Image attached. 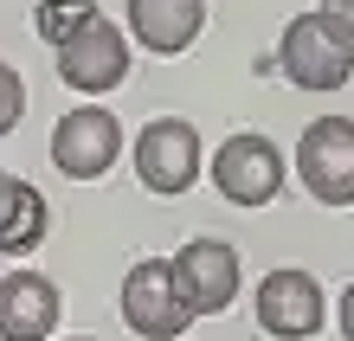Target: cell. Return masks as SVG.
Masks as SVG:
<instances>
[{
    "mask_svg": "<svg viewBox=\"0 0 354 341\" xmlns=\"http://www.w3.org/2000/svg\"><path fill=\"white\" fill-rule=\"evenodd\" d=\"M277 65H283V77L297 84V91H342L348 71H354V39L328 13H297L283 26Z\"/></svg>",
    "mask_w": 354,
    "mask_h": 341,
    "instance_id": "cell-1",
    "label": "cell"
},
{
    "mask_svg": "<svg viewBox=\"0 0 354 341\" xmlns=\"http://www.w3.org/2000/svg\"><path fill=\"white\" fill-rule=\"evenodd\" d=\"M168 277H174V296H180L187 322L219 315V309H232V296H239V251L225 239H194V245H180L168 258Z\"/></svg>",
    "mask_w": 354,
    "mask_h": 341,
    "instance_id": "cell-2",
    "label": "cell"
},
{
    "mask_svg": "<svg viewBox=\"0 0 354 341\" xmlns=\"http://www.w3.org/2000/svg\"><path fill=\"white\" fill-rule=\"evenodd\" d=\"M297 181L322 206H354V122L316 116L297 142Z\"/></svg>",
    "mask_w": 354,
    "mask_h": 341,
    "instance_id": "cell-3",
    "label": "cell"
},
{
    "mask_svg": "<svg viewBox=\"0 0 354 341\" xmlns=\"http://www.w3.org/2000/svg\"><path fill=\"white\" fill-rule=\"evenodd\" d=\"M116 155H122V122L103 110V103H77V110L58 116V129H52V167L65 181L110 174Z\"/></svg>",
    "mask_w": 354,
    "mask_h": 341,
    "instance_id": "cell-4",
    "label": "cell"
},
{
    "mask_svg": "<svg viewBox=\"0 0 354 341\" xmlns=\"http://www.w3.org/2000/svg\"><path fill=\"white\" fill-rule=\"evenodd\" d=\"M136 181L149 194H187L200 181V136L180 116H155L136 136Z\"/></svg>",
    "mask_w": 354,
    "mask_h": 341,
    "instance_id": "cell-5",
    "label": "cell"
},
{
    "mask_svg": "<svg viewBox=\"0 0 354 341\" xmlns=\"http://www.w3.org/2000/svg\"><path fill=\"white\" fill-rule=\"evenodd\" d=\"M328 322V296L309 270H270L258 284V329L277 341H309Z\"/></svg>",
    "mask_w": 354,
    "mask_h": 341,
    "instance_id": "cell-6",
    "label": "cell"
},
{
    "mask_svg": "<svg viewBox=\"0 0 354 341\" xmlns=\"http://www.w3.org/2000/svg\"><path fill=\"white\" fill-rule=\"evenodd\" d=\"M213 187L232 206H264V200H277V187H283V155H277V142L270 136H232L213 155Z\"/></svg>",
    "mask_w": 354,
    "mask_h": 341,
    "instance_id": "cell-7",
    "label": "cell"
},
{
    "mask_svg": "<svg viewBox=\"0 0 354 341\" xmlns=\"http://www.w3.org/2000/svg\"><path fill=\"white\" fill-rule=\"evenodd\" d=\"M122 322H129L142 341H180L187 335V309L174 296L168 258H142L129 277H122Z\"/></svg>",
    "mask_w": 354,
    "mask_h": 341,
    "instance_id": "cell-8",
    "label": "cell"
},
{
    "mask_svg": "<svg viewBox=\"0 0 354 341\" xmlns=\"http://www.w3.org/2000/svg\"><path fill=\"white\" fill-rule=\"evenodd\" d=\"M58 77H65V91H116L122 77H129V39H122L110 19H91L77 39L58 46Z\"/></svg>",
    "mask_w": 354,
    "mask_h": 341,
    "instance_id": "cell-9",
    "label": "cell"
},
{
    "mask_svg": "<svg viewBox=\"0 0 354 341\" xmlns=\"http://www.w3.org/2000/svg\"><path fill=\"white\" fill-rule=\"evenodd\" d=\"M58 290L39 270H7L0 277V341H46L58 329Z\"/></svg>",
    "mask_w": 354,
    "mask_h": 341,
    "instance_id": "cell-10",
    "label": "cell"
},
{
    "mask_svg": "<svg viewBox=\"0 0 354 341\" xmlns=\"http://www.w3.org/2000/svg\"><path fill=\"white\" fill-rule=\"evenodd\" d=\"M200 26H206V0H129V33L155 58L187 52L200 39Z\"/></svg>",
    "mask_w": 354,
    "mask_h": 341,
    "instance_id": "cell-11",
    "label": "cell"
},
{
    "mask_svg": "<svg viewBox=\"0 0 354 341\" xmlns=\"http://www.w3.org/2000/svg\"><path fill=\"white\" fill-rule=\"evenodd\" d=\"M46 219H52L46 194L0 167V251H7V258H26V251L46 239Z\"/></svg>",
    "mask_w": 354,
    "mask_h": 341,
    "instance_id": "cell-12",
    "label": "cell"
},
{
    "mask_svg": "<svg viewBox=\"0 0 354 341\" xmlns=\"http://www.w3.org/2000/svg\"><path fill=\"white\" fill-rule=\"evenodd\" d=\"M91 19H103L97 0H39L32 7V26H39V39H52V52L65 46V39H77Z\"/></svg>",
    "mask_w": 354,
    "mask_h": 341,
    "instance_id": "cell-13",
    "label": "cell"
},
{
    "mask_svg": "<svg viewBox=\"0 0 354 341\" xmlns=\"http://www.w3.org/2000/svg\"><path fill=\"white\" fill-rule=\"evenodd\" d=\"M19 116H26V84H19V71L0 58V136H13Z\"/></svg>",
    "mask_w": 354,
    "mask_h": 341,
    "instance_id": "cell-14",
    "label": "cell"
},
{
    "mask_svg": "<svg viewBox=\"0 0 354 341\" xmlns=\"http://www.w3.org/2000/svg\"><path fill=\"white\" fill-rule=\"evenodd\" d=\"M316 13H328V19H335V26H342V33L354 39V0H322Z\"/></svg>",
    "mask_w": 354,
    "mask_h": 341,
    "instance_id": "cell-15",
    "label": "cell"
},
{
    "mask_svg": "<svg viewBox=\"0 0 354 341\" xmlns=\"http://www.w3.org/2000/svg\"><path fill=\"white\" fill-rule=\"evenodd\" d=\"M342 335H348V341H354V284H348V290H342Z\"/></svg>",
    "mask_w": 354,
    "mask_h": 341,
    "instance_id": "cell-16",
    "label": "cell"
},
{
    "mask_svg": "<svg viewBox=\"0 0 354 341\" xmlns=\"http://www.w3.org/2000/svg\"><path fill=\"white\" fill-rule=\"evenodd\" d=\"M71 341H91V335H71Z\"/></svg>",
    "mask_w": 354,
    "mask_h": 341,
    "instance_id": "cell-17",
    "label": "cell"
}]
</instances>
